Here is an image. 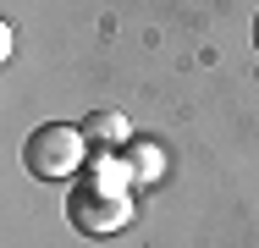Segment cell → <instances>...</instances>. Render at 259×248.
Instances as JSON below:
<instances>
[{
	"label": "cell",
	"mask_w": 259,
	"mask_h": 248,
	"mask_svg": "<svg viewBox=\"0 0 259 248\" xmlns=\"http://www.w3.org/2000/svg\"><path fill=\"white\" fill-rule=\"evenodd\" d=\"M94 160V144L83 138V127L72 121H45L28 133L22 144V166L45 182H66V177H83V166Z\"/></svg>",
	"instance_id": "obj_1"
},
{
	"label": "cell",
	"mask_w": 259,
	"mask_h": 248,
	"mask_svg": "<svg viewBox=\"0 0 259 248\" xmlns=\"http://www.w3.org/2000/svg\"><path fill=\"white\" fill-rule=\"evenodd\" d=\"M66 221L89 237H110L133 221V198L110 193V188H94V182H77V193L66 198Z\"/></svg>",
	"instance_id": "obj_2"
},
{
	"label": "cell",
	"mask_w": 259,
	"mask_h": 248,
	"mask_svg": "<svg viewBox=\"0 0 259 248\" xmlns=\"http://www.w3.org/2000/svg\"><path fill=\"white\" fill-rule=\"evenodd\" d=\"M77 127H83V138L94 149H110V154L127 144V116H116V110H94V116H83Z\"/></svg>",
	"instance_id": "obj_3"
},
{
	"label": "cell",
	"mask_w": 259,
	"mask_h": 248,
	"mask_svg": "<svg viewBox=\"0 0 259 248\" xmlns=\"http://www.w3.org/2000/svg\"><path fill=\"white\" fill-rule=\"evenodd\" d=\"M127 171H133V182H155L160 177V144L138 138V144L127 149Z\"/></svg>",
	"instance_id": "obj_4"
},
{
	"label": "cell",
	"mask_w": 259,
	"mask_h": 248,
	"mask_svg": "<svg viewBox=\"0 0 259 248\" xmlns=\"http://www.w3.org/2000/svg\"><path fill=\"white\" fill-rule=\"evenodd\" d=\"M11 50H17V28L0 22V61H11Z\"/></svg>",
	"instance_id": "obj_5"
},
{
	"label": "cell",
	"mask_w": 259,
	"mask_h": 248,
	"mask_svg": "<svg viewBox=\"0 0 259 248\" xmlns=\"http://www.w3.org/2000/svg\"><path fill=\"white\" fill-rule=\"evenodd\" d=\"M254 50H259V11H254Z\"/></svg>",
	"instance_id": "obj_6"
}]
</instances>
